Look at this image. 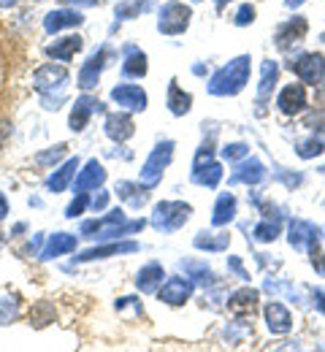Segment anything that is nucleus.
Instances as JSON below:
<instances>
[{
    "mask_svg": "<svg viewBox=\"0 0 325 352\" xmlns=\"http://www.w3.org/2000/svg\"><path fill=\"white\" fill-rule=\"evenodd\" d=\"M252 60L244 54V57H236L231 60L228 65H223L214 76H212V82H209V92L212 95H217V98H228V95H238L244 85L249 82V74H252V65H249Z\"/></svg>",
    "mask_w": 325,
    "mask_h": 352,
    "instance_id": "1",
    "label": "nucleus"
},
{
    "mask_svg": "<svg viewBox=\"0 0 325 352\" xmlns=\"http://www.w3.org/2000/svg\"><path fill=\"white\" fill-rule=\"evenodd\" d=\"M144 228V220L136 222H125V212L122 209H114L109 212L103 220L95 222H85L82 225V233L85 236H93V239H120V236H128V233H139Z\"/></svg>",
    "mask_w": 325,
    "mask_h": 352,
    "instance_id": "2",
    "label": "nucleus"
},
{
    "mask_svg": "<svg viewBox=\"0 0 325 352\" xmlns=\"http://www.w3.org/2000/svg\"><path fill=\"white\" fill-rule=\"evenodd\" d=\"M190 206L182 204V201H163V204H157L155 206V214H152V225L157 228V230H166V233H171V230H179L187 220H190Z\"/></svg>",
    "mask_w": 325,
    "mask_h": 352,
    "instance_id": "3",
    "label": "nucleus"
},
{
    "mask_svg": "<svg viewBox=\"0 0 325 352\" xmlns=\"http://www.w3.org/2000/svg\"><path fill=\"white\" fill-rule=\"evenodd\" d=\"M171 155H174V141H163V144H157V146L152 149L149 160H146L144 168H141V184H144V187H155V184L163 179V171H166L168 163H171Z\"/></svg>",
    "mask_w": 325,
    "mask_h": 352,
    "instance_id": "4",
    "label": "nucleus"
},
{
    "mask_svg": "<svg viewBox=\"0 0 325 352\" xmlns=\"http://www.w3.org/2000/svg\"><path fill=\"white\" fill-rule=\"evenodd\" d=\"M190 16H192V11L187 8L185 3L171 0V3H166V6L160 8L157 30H160V33H166V36H179V33H185V30H187Z\"/></svg>",
    "mask_w": 325,
    "mask_h": 352,
    "instance_id": "5",
    "label": "nucleus"
},
{
    "mask_svg": "<svg viewBox=\"0 0 325 352\" xmlns=\"http://www.w3.org/2000/svg\"><path fill=\"white\" fill-rule=\"evenodd\" d=\"M220 179H223V166L214 163L212 149H209V146L198 149L195 163H192V182L201 184V187H217Z\"/></svg>",
    "mask_w": 325,
    "mask_h": 352,
    "instance_id": "6",
    "label": "nucleus"
},
{
    "mask_svg": "<svg viewBox=\"0 0 325 352\" xmlns=\"http://www.w3.org/2000/svg\"><path fill=\"white\" fill-rule=\"evenodd\" d=\"M320 236H323V228H317V225H312V222H306V220H293L290 222V236H287V241H290L293 250L309 252L312 247L320 244Z\"/></svg>",
    "mask_w": 325,
    "mask_h": 352,
    "instance_id": "7",
    "label": "nucleus"
},
{
    "mask_svg": "<svg viewBox=\"0 0 325 352\" xmlns=\"http://www.w3.org/2000/svg\"><path fill=\"white\" fill-rule=\"evenodd\" d=\"M293 74L304 82V85H317L325 76V57L323 54H301L295 63H290Z\"/></svg>",
    "mask_w": 325,
    "mask_h": 352,
    "instance_id": "8",
    "label": "nucleus"
},
{
    "mask_svg": "<svg viewBox=\"0 0 325 352\" xmlns=\"http://www.w3.org/2000/svg\"><path fill=\"white\" fill-rule=\"evenodd\" d=\"M277 106L284 117L301 114V111L306 109V87H304V85H287V87L279 92Z\"/></svg>",
    "mask_w": 325,
    "mask_h": 352,
    "instance_id": "9",
    "label": "nucleus"
},
{
    "mask_svg": "<svg viewBox=\"0 0 325 352\" xmlns=\"http://www.w3.org/2000/svg\"><path fill=\"white\" fill-rule=\"evenodd\" d=\"M111 100L120 103L128 111H144L146 109V92L136 85H120L111 89Z\"/></svg>",
    "mask_w": 325,
    "mask_h": 352,
    "instance_id": "10",
    "label": "nucleus"
},
{
    "mask_svg": "<svg viewBox=\"0 0 325 352\" xmlns=\"http://www.w3.org/2000/svg\"><path fill=\"white\" fill-rule=\"evenodd\" d=\"M306 30H309L306 19L304 16H293L290 22H284L277 30V46L279 49H290L293 44H301L304 36H306Z\"/></svg>",
    "mask_w": 325,
    "mask_h": 352,
    "instance_id": "11",
    "label": "nucleus"
},
{
    "mask_svg": "<svg viewBox=\"0 0 325 352\" xmlns=\"http://www.w3.org/2000/svg\"><path fill=\"white\" fill-rule=\"evenodd\" d=\"M190 293H192V282L174 276V279H168V282L160 287L157 296H160V301H166V304H171V307H179V304H185L187 298H190Z\"/></svg>",
    "mask_w": 325,
    "mask_h": 352,
    "instance_id": "12",
    "label": "nucleus"
},
{
    "mask_svg": "<svg viewBox=\"0 0 325 352\" xmlns=\"http://www.w3.org/2000/svg\"><path fill=\"white\" fill-rule=\"evenodd\" d=\"M263 179H266L263 163L255 160V157H249V160H241V163L236 166V171H233V176H231V184H238V182H244V184H260Z\"/></svg>",
    "mask_w": 325,
    "mask_h": 352,
    "instance_id": "13",
    "label": "nucleus"
},
{
    "mask_svg": "<svg viewBox=\"0 0 325 352\" xmlns=\"http://www.w3.org/2000/svg\"><path fill=\"white\" fill-rule=\"evenodd\" d=\"M266 325H269L271 333L282 336V333H287L293 328V314L287 311V307H282L279 301H271L266 307Z\"/></svg>",
    "mask_w": 325,
    "mask_h": 352,
    "instance_id": "14",
    "label": "nucleus"
},
{
    "mask_svg": "<svg viewBox=\"0 0 325 352\" xmlns=\"http://www.w3.org/2000/svg\"><path fill=\"white\" fill-rule=\"evenodd\" d=\"M100 109H103V103H100L98 98H87V95L79 98L76 106H74V111H71V131H85L90 114H93V111H100Z\"/></svg>",
    "mask_w": 325,
    "mask_h": 352,
    "instance_id": "15",
    "label": "nucleus"
},
{
    "mask_svg": "<svg viewBox=\"0 0 325 352\" xmlns=\"http://www.w3.org/2000/svg\"><path fill=\"white\" fill-rule=\"evenodd\" d=\"M228 309H231V314H236V317L252 314V311L258 309V290H252V287L236 290L231 296V301H228Z\"/></svg>",
    "mask_w": 325,
    "mask_h": 352,
    "instance_id": "16",
    "label": "nucleus"
},
{
    "mask_svg": "<svg viewBox=\"0 0 325 352\" xmlns=\"http://www.w3.org/2000/svg\"><path fill=\"white\" fill-rule=\"evenodd\" d=\"M65 82H68V71L60 68V65H44L33 76V85H36V89H41V92H47L52 87H63Z\"/></svg>",
    "mask_w": 325,
    "mask_h": 352,
    "instance_id": "17",
    "label": "nucleus"
},
{
    "mask_svg": "<svg viewBox=\"0 0 325 352\" xmlns=\"http://www.w3.org/2000/svg\"><path fill=\"white\" fill-rule=\"evenodd\" d=\"M103 63H106V49L95 52L93 57L85 63V68L79 71V87L82 89H93L100 79V71H103Z\"/></svg>",
    "mask_w": 325,
    "mask_h": 352,
    "instance_id": "18",
    "label": "nucleus"
},
{
    "mask_svg": "<svg viewBox=\"0 0 325 352\" xmlns=\"http://www.w3.org/2000/svg\"><path fill=\"white\" fill-rule=\"evenodd\" d=\"M106 182V171L98 160H90L85 166V171H79L76 176V192H87V190H98L100 184Z\"/></svg>",
    "mask_w": 325,
    "mask_h": 352,
    "instance_id": "19",
    "label": "nucleus"
},
{
    "mask_svg": "<svg viewBox=\"0 0 325 352\" xmlns=\"http://www.w3.org/2000/svg\"><path fill=\"white\" fill-rule=\"evenodd\" d=\"M82 22H85V16H82L79 11L60 8V11H52L47 19H44V28H47V33H57V30H63V28H76V25H82Z\"/></svg>",
    "mask_w": 325,
    "mask_h": 352,
    "instance_id": "20",
    "label": "nucleus"
},
{
    "mask_svg": "<svg viewBox=\"0 0 325 352\" xmlns=\"http://www.w3.org/2000/svg\"><path fill=\"white\" fill-rule=\"evenodd\" d=\"M106 135L111 138V141H128L131 135H133V120L128 117V114H109V120H106Z\"/></svg>",
    "mask_w": 325,
    "mask_h": 352,
    "instance_id": "21",
    "label": "nucleus"
},
{
    "mask_svg": "<svg viewBox=\"0 0 325 352\" xmlns=\"http://www.w3.org/2000/svg\"><path fill=\"white\" fill-rule=\"evenodd\" d=\"M76 250V236H68V233H57V236H52L47 241V247H44V252H41V258L44 261H52V258H60V255H65V252H74Z\"/></svg>",
    "mask_w": 325,
    "mask_h": 352,
    "instance_id": "22",
    "label": "nucleus"
},
{
    "mask_svg": "<svg viewBox=\"0 0 325 352\" xmlns=\"http://www.w3.org/2000/svg\"><path fill=\"white\" fill-rule=\"evenodd\" d=\"M79 49H82V38L79 36H68L63 41H54L52 46H47V54L54 57V60H60V63H71Z\"/></svg>",
    "mask_w": 325,
    "mask_h": 352,
    "instance_id": "23",
    "label": "nucleus"
},
{
    "mask_svg": "<svg viewBox=\"0 0 325 352\" xmlns=\"http://www.w3.org/2000/svg\"><path fill=\"white\" fill-rule=\"evenodd\" d=\"M233 217H236V198H233L231 192H223V195L217 198V204H214L212 225H214V228H223V225L233 222Z\"/></svg>",
    "mask_w": 325,
    "mask_h": 352,
    "instance_id": "24",
    "label": "nucleus"
},
{
    "mask_svg": "<svg viewBox=\"0 0 325 352\" xmlns=\"http://www.w3.org/2000/svg\"><path fill=\"white\" fill-rule=\"evenodd\" d=\"M76 171H79V160H76V157H71L63 168H57L54 174L49 176V182H47L49 190H52V192H63V190L71 184V179L76 176Z\"/></svg>",
    "mask_w": 325,
    "mask_h": 352,
    "instance_id": "25",
    "label": "nucleus"
},
{
    "mask_svg": "<svg viewBox=\"0 0 325 352\" xmlns=\"http://www.w3.org/2000/svg\"><path fill=\"white\" fill-rule=\"evenodd\" d=\"M160 282H163V265L160 263L144 265V268L139 271V279H136V285H139L141 293H155Z\"/></svg>",
    "mask_w": 325,
    "mask_h": 352,
    "instance_id": "26",
    "label": "nucleus"
},
{
    "mask_svg": "<svg viewBox=\"0 0 325 352\" xmlns=\"http://www.w3.org/2000/svg\"><path fill=\"white\" fill-rule=\"evenodd\" d=\"M125 65H122V74L125 76H131V79H139V76H144L146 74V54L144 52H139L136 46H128L125 49Z\"/></svg>",
    "mask_w": 325,
    "mask_h": 352,
    "instance_id": "27",
    "label": "nucleus"
},
{
    "mask_svg": "<svg viewBox=\"0 0 325 352\" xmlns=\"http://www.w3.org/2000/svg\"><path fill=\"white\" fill-rule=\"evenodd\" d=\"M139 244L136 241H128V244H109V247H95V250H87L82 252L79 261H98V258H109V255H122V252H136Z\"/></svg>",
    "mask_w": 325,
    "mask_h": 352,
    "instance_id": "28",
    "label": "nucleus"
},
{
    "mask_svg": "<svg viewBox=\"0 0 325 352\" xmlns=\"http://www.w3.org/2000/svg\"><path fill=\"white\" fill-rule=\"evenodd\" d=\"M190 106H192L190 92H185L177 82H171V87H168V109H171V114L182 117V114L190 111Z\"/></svg>",
    "mask_w": 325,
    "mask_h": 352,
    "instance_id": "29",
    "label": "nucleus"
},
{
    "mask_svg": "<svg viewBox=\"0 0 325 352\" xmlns=\"http://www.w3.org/2000/svg\"><path fill=\"white\" fill-rule=\"evenodd\" d=\"M277 79H279V65L274 60H266L263 63V76H260V87H258V100H266L274 87H277Z\"/></svg>",
    "mask_w": 325,
    "mask_h": 352,
    "instance_id": "30",
    "label": "nucleus"
},
{
    "mask_svg": "<svg viewBox=\"0 0 325 352\" xmlns=\"http://www.w3.org/2000/svg\"><path fill=\"white\" fill-rule=\"evenodd\" d=\"M231 244V236L228 233H198L195 236V247L198 250H206V252H220V250H225Z\"/></svg>",
    "mask_w": 325,
    "mask_h": 352,
    "instance_id": "31",
    "label": "nucleus"
},
{
    "mask_svg": "<svg viewBox=\"0 0 325 352\" xmlns=\"http://www.w3.org/2000/svg\"><path fill=\"white\" fill-rule=\"evenodd\" d=\"M279 236V217H266V220L260 222L255 230H252V239L255 241H260V244H269V241H274Z\"/></svg>",
    "mask_w": 325,
    "mask_h": 352,
    "instance_id": "32",
    "label": "nucleus"
},
{
    "mask_svg": "<svg viewBox=\"0 0 325 352\" xmlns=\"http://www.w3.org/2000/svg\"><path fill=\"white\" fill-rule=\"evenodd\" d=\"M117 192H120V198H122V201H128V204H131V206H136V209L146 201V195H144V192L139 195V184H131V182H120V184H117Z\"/></svg>",
    "mask_w": 325,
    "mask_h": 352,
    "instance_id": "33",
    "label": "nucleus"
},
{
    "mask_svg": "<svg viewBox=\"0 0 325 352\" xmlns=\"http://www.w3.org/2000/svg\"><path fill=\"white\" fill-rule=\"evenodd\" d=\"M323 152H325V138H306V141L298 144V157L301 160H312V157H317Z\"/></svg>",
    "mask_w": 325,
    "mask_h": 352,
    "instance_id": "34",
    "label": "nucleus"
},
{
    "mask_svg": "<svg viewBox=\"0 0 325 352\" xmlns=\"http://www.w3.org/2000/svg\"><path fill=\"white\" fill-rule=\"evenodd\" d=\"M266 290H271V293H284V296H290V301H295V304H306V301H304V296H301L290 282L269 279V282H266Z\"/></svg>",
    "mask_w": 325,
    "mask_h": 352,
    "instance_id": "35",
    "label": "nucleus"
},
{
    "mask_svg": "<svg viewBox=\"0 0 325 352\" xmlns=\"http://www.w3.org/2000/svg\"><path fill=\"white\" fill-rule=\"evenodd\" d=\"M52 317H54V309L47 301H41L38 307L33 309V322L36 325H47V322H52Z\"/></svg>",
    "mask_w": 325,
    "mask_h": 352,
    "instance_id": "36",
    "label": "nucleus"
},
{
    "mask_svg": "<svg viewBox=\"0 0 325 352\" xmlns=\"http://www.w3.org/2000/svg\"><path fill=\"white\" fill-rule=\"evenodd\" d=\"M182 268H187V274H190L192 279H198V282H209V279H212L209 265H203V263H182Z\"/></svg>",
    "mask_w": 325,
    "mask_h": 352,
    "instance_id": "37",
    "label": "nucleus"
},
{
    "mask_svg": "<svg viewBox=\"0 0 325 352\" xmlns=\"http://www.w3.org/2000/svg\"><path fill=\"white\" fill-rule=\"evenodd\" d=\"M141 8H144V6H141L139 0H125L122 6H117V16H120V19H133Z\"/></svg>",
    "mask_w": 325,
    "mask_h": 352,
    "instance_id": "38",
    "label": "nucleus"
},
{
    "mask_svg": "<svg viewBox=\"0 0 325 352\" xmlns=\"http://www.w3.org/2000/svg\"><path fill=\"white\" fill-rule=\"evenodd\" d=\"M247 155H249V146H247V144H228V146H225V149H223V157H225V160H241V157H247Z\"/></svg>",
    "mask_w": 325,
    "mask_h": 352,
    "instance_id": "39",
    "label": "nucleus"
},
{
    "mask_svg": "<svg viewBox=\"0 0 325 352\" xmlns=\"http://www.w3.org/2000/svg\"><path fill=\"white\" fill-rule=\"evenodd\" d=\"M306 128L315 133H325V109H317L306 117Z\"/></svg>",
    "mask_w": 325,
    "mask_h": 352,
    "instance_id": "40",
    "label": "nucleus"
},
{
    "mask_svg": "<svg viewBox=\"0 0 325 352\" xmlns=\"http://www.w3.org/2000/svg\"><path fill=\"white\" fill-rule=\"evenodd\" d=\"M233 22H236L238 28H247V25H252V22H255V6H241Z\"/></svg>",
    "mask_w": 325,
    "mask_h": 352,
    "instance_id": "41",
    "label": "nucleus"
},
{
    "mask_svg": "<svg viewBox=\"0 0 325 352\" xmlns=\"http://www.w3.org/2000/svg\"><path fill=\"white\" fill-rule=\"evenodd\" d=\"M309 258H312V265H315V271H317L320 276H325V255L320 252V244L309 250Z\"/></svg>",
    "mask_w": 325,
    "mask_h": 352,
    "instance_id": "42",
    "label": "nucleus"
},
{
    "mask_svg": "<svg viewBox=\"0 0 325 352\" xmlns=\"http://www.w3.org/2000/svg\"><path fill=\"white\" fill-rule=\"evenodd\" d=\"M65 155V144H57L54 149H49L44 155H38V163H54V160H60Z\"/></svg>",
    "mask_w": 325,
    "mask_h": 352,
    "instance_id": "43",
    "label": "nucleus"
},
{
    "mask_svg": "<svg viewBox=\"0 0 325 352\" xmlns=\"http://www.w3.org/2000/svg\"><path fill=\"white\" fill-rule=\"evenodd\" d=\"M85 206H87V192H79V198L68 206V217H79L85 212Z\"/></svg>",
    "mask_w": 325,
    "mask_h": 352,
    "instance_id": "44",
    "label": "nucleus"
},
{
    "mask_svg": "<svg viewBox=\"0 0 325 352\" xmlns=\"http://www.w3.org/2000/svg\"><path fill=\"white\" fill-rule=\"evenodd\" d=\"M228 268H231L233 274H238V279H249V274L244 271V265H241L238 258H228Z\"/></svg>",
    "mask_w": 325,
    "mask_h": 352,
    "instance_id": "45",
    "label": "nucleus"
},
{
    "mask_svg": "<svg viewBox=\"0 0 325 352\" xmlns=\"http://www.w3.org/2000/svg\"><path fill=\"white\" fill-rule=\"evenodd\" d=\"M312 298H315V307L325 314V293L323 290H312Z\"/></svg>",
    "mask_w": 325,
    "mask_h": 352,
    "instance_id": "46",
    "label": "nucleus"
},
{
    "mask_svg": "<svg viewBox=\"0 0 325 352\" xmlns=\"http://www.w3.org/2000/svg\"><path fill=\"white\" fill-rule=\"evenodd\" d=\"M106 204H109V192H100V195L93 201V206L98 209V212H100V209H106Z\"/></svg>",
    "mask_w": 325,
    "mask_h": 352,
    "instance_id": "47",
    "label": "nucleus"
},
{
    "mask_svg": "<svg viewBox=\"0 0 325 352\" xmlns=\"http://www.w3.org/2000/svg\"><path fill=\"white\" fill-rule=\"evenodd\" d=\"M65 6H98V0H60Z\"/></svg>",
    "mask_w": 325,
    "mask_h": 352,
    "instance_id": "48",
    "label": "nucleus"
},
{
    "mask_svg": "<svg viewBox=\"0 0 325 352\" xmlns=\"http://www.w3.org/2000/svg\"><path fill=\"white\" fill-rule=\"evenodd\" d=\"M8 214V204H5V198H3V192H0V220Z\"/></svg>",
    "mask_w": 325,
    "mask_h": 352,
    "instance_id": "49",
    "label": "nucleus"
},
{
    "mask_svg": "<svg viewBox=\"0 0 325 352\" xmlns=\"http://www.w3.org/2000/svg\"><path fill=\"white\" fill-rule=\"evenodd\" d=\"M301 3H306V0H284V6H287V8H298Z\"/></svg>",
    "mask_w": 325,
    "mask_h": 352,
    "instance_id": "50",
    "label": "nucleus"
},
{
    "mask_svg": "<svg viewBox=\"0 0 325 352\" xmlns=\"http://www.w3.org/2000/svg\"><path fill=\"white\" fill-rule=\"evenodd\" d=\"M16 0H0V6H14Z\"/></svg>",
    "mask_w": 325,
    "mask_h": 352,
    "instance_id": "51",
    "label": "nucleus"
},
{
    "mask_svg": "<svg viewBox=\"0 0 325 352\" xmlns=\"http://www.w3.org/2000/svg\"><path fill=\"white\" fill-rule=\"evenodd\" d=\"M320 171H323V174H325V168H320Z\"/></svg>",
    "mask_w": 325,
    "mask_h": 352,
    "instance_id": "52",
    "label": "nucleus"
}]
</instances>
